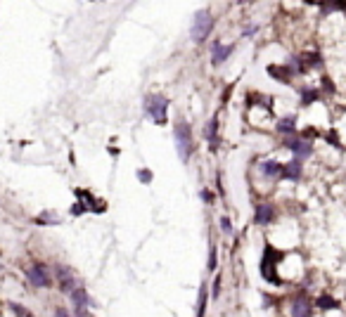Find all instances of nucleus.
I'll return each instance as SVG.
<instances>
[{"label":"nucleus","instance_id":"obj_1","mask_svg":"<svg viewBox=\"0 0 346 317\" xmlns=\"http://www.w3.org/2000/svg\"><path fill=\"white\" fill-rule=\"evenodd\" d=\"M211 26H214V19H211V12L209 10H200L195 19H192V38L201 43L206 40V35L211 34Z\"/></svg>","mask_w":346,"mask_h":317},{"label":"nucleus","instance_id":"obj_2","mask_svg":"<svg viewBox=\"0 0 346 317\" xmlns=\"http://www.w3.org/2000/svg\"><path fill=\"white\" fill-rule=\"evenodd\" d=\"M173 133H176V142H178V154H181L182 161H187L190 152H192V130L185 121H178Z\"/></svg>","mask_w":346,"mask_h":317},{"label":"nucleus","instance_id":"obj_3","mask_svg":"<svg viewBox=\"0 0 346 317\" xmlns=\"http://www.w3.org/2000/svg\"><path fill=\"white\" fill-rule=\"evenodd\" d=\"M280 256H282V253L275 251V248L268 244V247H266V253H263V261H261V275L273 284H280L277 272H275V263H280Z\"/></svg>","mask_w":346,"mask_h":317},{"label":"nucleus","instance_id":"obj_4","mask_svg":"<svg viewBox=\"0 0 346 317\" xmlns=\"http://www.w3.org/2000/svg\"><path fill=\"white\" fill-rule=\"evenodd\" d=\"M145 106H147V114L157 121L159 125L166 123V109H168V102H166L164 95H149L145 100Z\"/></svg>","mask_w":346,"mask_h":317},{"label":"nucleus","instance_id":"obj_5","mask_svg":"<svg viewBox=\"0 0 346 317\" xmlns=\"http://www.w3.org/2000/svg\"><path fill=\"white\" fill-rule=\"evenodd\" d=\"M26 277H29V282L34 284V286H50L53 280H50V272L45 270V265H34V267H29V272H26Z\"/></svg>","mask_w":346,"mask_h":317},{"label":"nucleus","instance_id":"obj_6","mask_svg":"<svg viewBox=\"0 0 346 317\" xmlns=\"http://www.w3.org/2000/svg\"><path fill=\"white\" fill-rule=\"evenodd\" d=\"M57 275H59L57 280H59V284H62V289H64L69 296H72L76 289H81V286H78V280H76V275H73L69 267H57Z\"/></svg>","mask_w":346,"mask_h":317},{"label":"nucleus","instance_id":"obj_7","mask_svg":"<svg viewBox=\"0 0 346 317\" xmlns=\"http://www.w3.org/2000/svg\"><path fill=\"white\" fill-rule=\"evenodd\" d=\"M230 53H233V45H223V43H214V48H211V62L216 64V67H220L228 57H230Z\"/></svg>","mask_w":346,"mask_h":317},{"label":"nucleus","instance_id":"obj_8","mask_svg":"<svg viewBox=\"0 0 346 317\" xmlns=\"http://www.w3.org/2000/svg\"><path fill=\"white\" fill-rule=\"evenodd\" d=\"M291 315L294 317H310V300L306 296H296L291 300Z\"/></svg>","mask_w":346,"mask_h":317},{"label":"nucleus","instance_id":"obj_9","mask_svg":"<svg viewBox=\"0 0 346 317\" xmlns=\"http://www.w3.org/2000/svg\"><path fill=\"white\" fill-rule=\"evenodd\" d=\"M285 147H290L291 152L296 154L299 161H301V158H306V157H310V144L309 142H304V140H287L285 142Z\"/></svg>","mask_w":346,"mask_h":317},{"label":"nucleus","instance_id":"obj_10","mask_svg":"<svg viewBox=\"0 0 346 317\" xmlns=\"http://www.w3.org/2000/svg\"><path fill=\"white\" fill-rule=\"evenodd\" d=\"M275 215V209L271 206V204H258V209H256V223L258 225H266V223H271Z\"/></svg>","mask_w":346,"mask_h":317},{"label":"nucleus","instance_id":"obj_11","mask_svg":"<svg viewBox=\"0 0 346 317\" xmlns=\"http://www.w3.org/2000/svg\"><path fill=\"white\" fill-rule=\"evenodd\" d=\"M282 177H287V180H299V177H301V161L294 158L287 166H282Z\"/></svg>","mask_w":346,"mask_h":317},{"label":"nucleus","instance_id":"obj_12","mask_svg":"<svg viewBox=\"0 0 346 317\" xmlns=\"http://www.w3.org/2000/svg\"><path fill=\"white\" fill-rule=\"evenodd\" d=\"M261 171H263V176H268V177H282V163H277V161H263Z\"/></svg>","mask_w":346,"mask_h":317},{"label":"nucleus","instance_id":"obj_13","mask_svg":"<svg viewBox=\"0 0 346 317\" xmlns=\"http://www.w3.org/2000/svg\"><path fill=\"white\" fill-rule=\"evenodd\" d=\"M268 73L273 76V78H277V81H290V73L285 71V67H268Z\"/></svg>","mask_w":346,"mask_h":317},{"label":"nucleus","instance_id":"obj_14","mask_svg":"<svg viewBox=\"0 0 346 317\" xmlns=\"http://www.w3.org/2000/svg\"><path fill=\"white\" fill-rule=\"evenodd\" d=\"M216 125H219V119L214 116V119L209 121V125L204 128V135H206V138H209L211 142H216Z\"/></svg>","mask_w":346,"mask_h":317},{"label":"nucleus","instance_id":"obj_15","mask_svg":"<svg viewBox=\"0 0 346 317\" xmlns=\"http://www.w3.org/2000/svg\"><path fill=\"white\" fill-rule=\"evenodd\" d=\"M204 310H206V284H201V289H200V305H197V317H204Z\"/></svg>","mask_w":346,"mask_h":317},{"label":"nucleus","instance_id":"obj_16","mask_svg":"<svg viewBox=\"0 0 346 317\" xmlns=\"http://www.w3.org/2000/svg\"><path fill=\"white\" fill-rule=\"evenodd\" d=\"M277 130H280V133H294V119H291V116L282 119V121L277 123Z\"/></svg>","mask_w":346,"mask_h":317},{"label":"nucleus","instance_id":"obj_17","mask_svg":"<svg viewBox=\"0 0 346 317\" xmlns=\"http://www.w3.org/2000/svg\"><path fill=\"white\" fill-rule=\"evenodd\" d=\"M318 308H337V300L328 299V296H320L318 299Z\"/></svg>","mask_w":346,"mask_h":317},{"label":"nucleus","instance_id":"obj_18","mask_svg":"<svg viewBox=\"0 0 346 317\" xmlns=\"http://www.w3.org/2000/svg\"><path fill=\"white\" fill-rule=\"evenodd\" d=\"M138 177H140V182H143V185H149V182H152V171L143 168V171H138Z\"/></svg>","mask_w":346,"mask_h":317},{"label":"nucleus","instance_id":"obj_19","mask_svg":"<svg viewBox=\"0 0 346 317\" xmlns=\"http://www.w3.org/2000/svg\"><path fill=\"white\" fill-rule=\"evenodd\" d=\"M301 95H304V105H309V102H313L315 97H318V92H313V90H301Z\"/></svg>","mask_w":346,"mask_h":317},{"label":"nucleus","instance_id":"obj_20","mask_svg":"<svg viewBox=\"0 0 346 317\" xmlns=\"http://www.w3.org/2000/svg\"><path fill=\"white\" fill-rule=\"evenodd\" d=\"M220 229H223V232H228V234H230V232H233V223H230V220H228V218H220Z\"/></svg>","mask_w":346,"mask_h":317},{"label":"nucleus","instance_id":"obj_21","mask_svg":"<svg viewBox=\"0 0 346 317\" xmlns=\"http://www.w3.org/2000/svg\"><path fill=\"white\" fill-rule=\"evenodd\" d=\"M81 213H86V206H83V204H73V206H72V215H81Z\"/></svg>","mask_w":346,"mask_h":317},{"label":"nucleus","instance_id":"obj_22","mask_svg":"<svg viewBox=\"0 0 346 317\" xmlns=\"http://www.w3.org/2000/svg\"><path fill=\"white\" fill-rule=\"evenodd\" d=\"M201 199H204L206 204H214V194L209 192V190H201Z\"/></svg>","mask_w":346,"mask_h":317},{"label":"nucleus","instance_id":"obj_23","mask_svg":"<svg viewBox=\"0 0 346 317\" xmlns=\"http://www.w3.org/2000/svg\"><path fill=\"white\" fill-rule=\"evenodd\" d=\"M216 267V248L211 247V256H209V270H214Z\"/></svg>","mask_w":346,"mask_h":317},{"label":"nucleus","instance_id":"obj_24","mask_svg":"<svg viewBox=\"0 0 346 317\" xmlns=\"http://www.w3.org/2000/svg\"><path fill=\"white\" fill-rule=\"evenodd\" d=\"M219 289H220V277H216V282H214V296H219Z\"/></svg>","mask_w":346,"mask_h":317}]
</instances>
